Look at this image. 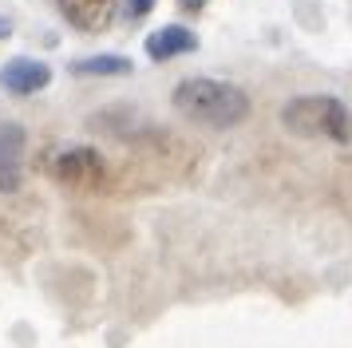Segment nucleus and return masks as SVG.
<instances>
[{"instance_id":"obj_1","label":"nucleus","mask_w":352,"mask_h":348,"mask_svg":"<svg viewBox=\"0 0 352 348\" xmlns=\"http://www.w3.org/2000/svg\"><path fill=\"white\" fill-rule=\"evenodd\" d=\"M175 111L194 127L206 131H230L250 119V95L230 79L214 76H190L175 87Z\"/></svg>"},{"instance_id":"obj_2","label":"nucleus","mask_w":352,"mask_h":348,"mask_svg":"<svg viewBox=\"0 0 352 348\" xmlns=\"http://www.w3.org/2000/svg\"><path fill=\"white\" fill-rule=\"evenodd\" d=\"M281 127L301 139L352 142V111L336 95H297L281 107Z\"/></svg>"},{"instance_id":"obj_3","label":"nucleus","mask_w":352,"mask_h":348,"mask_svg":"<svg viewBox=\"0 0 352 348\" xmlns=\"http://www.w3.org/2000/svg\"><path fill=\"white\" fill-rule=\"evenodd\" d=\"M52 174L64 182V186H96L99 178H103V158L91 151V146H67L56 155L52 162Z\"/></svg>"},{"instance_id":"obj_4","label":"nucleus","mask_w":352,"mask_h":348,"mask_svg":"<svg viewBox=\"0 0 352 348\" xmlns=\"http://www.w3.org/2000/svg\"><path fill=\"white\" fill-rule=\"evenodd\" d=\"M24 146H28L24 127L0 123V194H16L24 182Z\"/></svg>"},{"instance_id":"obj_5","label":"nucleus","mask_w":352,"mask_h":348,"mask_svg":"<svg viewBox=\"0 0 352 348\" xmlns=\"http://www.w3.org/2000/svg\"><path fill=\"white\" fill-rule=\"evenodd\" d=\"M48 83H52V67L40 60H28V56L8 60L0 67V87L8 95H36V91H44Z\"/></svg>"},{"instance_id":"obj_6","label":"nucleus","mask_w":352,"mask_h":348,"mask_svg":"<svg viewBox=\"0 0 352 348\" xmlns=\"http://www.w3.org/2000/svg\"><path fill=\"white\" fill-rule=\"evenodd\" d=\"M64 20L80 32H103L115 16V0H56Z\"/></svg>"},{"instance_id":"obj_7","label":"nucleus","mask_w":352,"mask_h":348,"mask_svg":"<svg viewBox=\"0 0 352 348\" xmlns=\"http://www.w3.org/2000/svg\"><path fill=\"white\" fill-rule=\"evenodd\" d=\"M194 47H198V36H194L190 28H182V24H166V28L146 36V56L159 60V63L175 60V56H186Z\"/></svg>"},{"instance_id":"obj_8","label":"nucleus","mask_w":352,"mask_h":348,"mask_svg":"<svg viewBox=\"0 0 352 348\" xmlns=\"http://www.w3.org/2000/svg\"><path fill=\"white\" fill-rule=\"evenodd\" d=\"M72 72L76 76H127L131 60L127 56H87V60L72 63Z\"/></svg>"},{"instance_id":"obj_9","label":"nucleus","mask_w":352,"mask_h":348,"mask_svg":"<svg viewBox=\"0 0 352 348\" xmlns=\"http://www.w3.org/2000/svg\"><path fill=\"white\" fill-rule=\"evenodd\" d=\"M151 8H155V0H127V16H135V20L146 16Z\"/></svg>"},{"instance_id":"obj_10","label":"nucleus","mask_w":352,"mask_h":348,"mask_svg":"<svg viewBox=\"0 0 352 348\" xmlns=\"http://www.w3.org/2000/svg\"><path fill=\"white\" fill-rule=\"evenodd\" d=\"M0 32H8V20H0Z\"/></svg>"}]
</instances>
